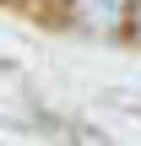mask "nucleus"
Instances as JSON below:
<instances>
[{
  "label": "nucleus",
  "instance_id": "nucleus-1",
  "mask_svg": "<svg viewBox=\"0 0 141 146\" xmlns=\"http://www.w3.org/2000/svg\"><path fill=\"white\" fill-rule=\"evenodd\" d=\"M130 38H136V43H141V0H136V5H130Z\"/></svg>",
  "mask_w": 141,
  "mask_h": 146
}]
</instances>
